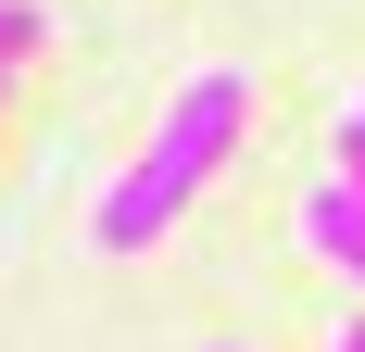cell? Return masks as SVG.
<instances>
[{"mask_svg":"<svg viewBox=\"0 0 365 352\" xmlns=\"http://www.w3.org/2000/svg\"><path fill=\"white\" fill-rule=\"evenodd\" d=\"M252 139V76H227V63H202L177 88V101H164V126H151V151L126 176H113L101 189V214H88V239L101 252H151L164 239V227H177L189 202H202V189H215L227 176V151Z\"/></svg>","mask_w":365,"mask_h":352,"instance_id":"1","label":"cell"},{"mask_svg":"<svg viewBox=\"0 0 365 352\" xmlns=\"http://www.w3.org/2000/svg\"><path fill=\"white\" fill-rule=\"evenodd\" d=\"M302 239H315V252H328V264H340V277H353L365 289V189H353V176H315V189H302Z\"/></svg>","mask_w":365,"mask_h":352,"instance_id":"2","label":"cell"},{"mask_svg":"<svg viewBox=\"0 0 365 352\" xmlns=\"http://www.w3.org/2000/svg\"><path fill=\"white\" fill-rule=\"evenodd\" d=\"M38 38H51V13L38 0H0V63H38Z\"/></svg>","mask_w":365,"mask_h":352,"instance_id":"3","label":"cell"},{"mask_svg":"<svg viewBox=\"0 0 365 352\" xmlns=\"http://www.w3.org/2000/svg\"><path fill=\"white\" fill-rule=\"evenodd\" d=\"M328 164L365 189V101H340V126H328Z\"/></svg>","mask_w":365,"mask_h":352,"instance_id":"4","label":"cell"},{"mask_svg":"<svg viewBox=\"0 0 365 352\" xmlns=\"http://www.w3.org/2000/svg\"><path fill=\"white\" fill-rule=\"evenodd\" d=\"M328 352H365V315H340V340H328Z\"/></svg>","mask_w":365,"mask_h":352,"instance_id":"5","label":"cell"}]
</instances>
